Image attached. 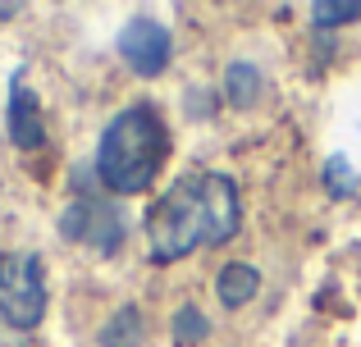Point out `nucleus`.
I'll list each match as a JSON object with an SVG mask.
<instances>
[{
  "instance_id": "nucleus-1",
  "label": "nucleus",
  "mask_w": 361,
  "mask_h": 347,
  "mask_svg": "<svg viewBox=\"0 0 361 347\" xmlns=\"http://www.w3.org/2000/svg\"><path fill=\"white\" fill-rule=\"evenodd\" d=\"M238 220V187L229 174H183L147 210V256L156 265H174L197 247L229 242Z\"/></svg>"
},
{
  "instance_id": "nucleus-2",
  "label": "nucleus",
  "mask_w": 361,
  "mask_h": 347,
  "mask_svg": "<svg viewBox=\"0 0 361 347\" xmlns=\"http://www.w3.org/2000/svg\"><path fill=\"white\" fill-rule=\"evenodd\" d=\"M169 156V133L151 106H128L106 124L97 146V178L115 196H137L156 183Z\"/></svg>"
},
{
  "instance_id": "nucleus-3",
  "label": "nucleus",
  "mask_w": 361,
  "mask_h": 347,
  "mask_svg": "<svg viewBox=\"0 0 361 347\" xmlns=\"http://www.w3.org/2000/svg\"><path fill=\"white\" fill-rule=\"evenodd\" d=\"M46 315V265L37 251L0 256V320L14 334L37 329Z\"/></svg>"
},
{
  "instance_id": "nucleus-4",
  "label": "nucleus",
  "mask_w": 361,
  "mask_h": 347,
  "mask_svg": "<svg viewBox=\"0 0 361 347\" xmlns=\"http://www.w3.org/2000/svg\"><path fill=\"white\" fill-rule=\"evenodd\" d=\"M60 238L64 242H92L97 251H115L123 242V220H119L115 206L78 196V201H69L64 215H60Z\"/></svg>"
},
{
  "instance_id": "nucleus-5",
  "label": "nucleus",
  "mask_w": 361,
  "mask_h": 347,
  "mask_svg": "<svg viewBox=\"0 0 361 347\" xmlns=\"http://www.w3.org/2000/svg\"><path fill=\"white\" fill-rule=\"evenodd\" d=\"M119 55L128 60V69L137 78H160L169 69V55H174V37L156 18H133L119 32Z\"/></svg>"
},
{
  "instance_id": "nucleus-6",
  "label": "nucleus",
  "mask_w": 361,
  "mask_h": 347,
  "mask_svg": "<svg viewBox=\"0 0 361 347\" xmlns=\"http://www.w3.org/2000/svg\"><path fill=\"white\" fill-rule=\"evenodd\" d=\"M9 142L18 146V151H37V146L46 142V124H42V110H37V96L23 87V82H14V92H9Z\"/></svg>"
},
{
  "instance_id": "nucleus-7",
  "label": "nucleus",
  "mask_w": 361,
  "mask_h": 347,
  "mask_svg": "<svg viewBox=\"0 0 361 347\" xmlns=\"http://www.w3.org/2000/svg\"><path fill=\"white\" fill-rule=\"evenodd\" d=\"M256 293H261V270L247 265V260H229V265L215 275V297H220V306H229V311L247 306Z\"/></svg>"
},
{
  "instance_id": "nucleus-8",
  "label": "nucleus",
  "mask_w": 361,
  "mask_h": 347,
  "mask_svg": "<svg viewBox=\"0 0 361 347\" xmlns=\"http://www.w3.org/2000/svg\"><path fill=\"white\" fill-rule=\"evenodd\" d=\"M142 339H147V320H142V311L133 302L119 306V311L101 324V347H142Z\"/></svg>"
},
{
  "instance_id": "nucleus-9",
  "label": "nucleus",
  "mask_w": 361,
  "mask_h": 347,
  "mask_svg": "<svg viewBox=\"0 0 361 347\" xmlns=\"http://www.w3.org/2000/svg\"><path fill=\"white\" fill-rule=\"evenodd\" d=\"M224 96H229V106H256V96H261V73H256V64L247 60H233L229 69H224Z\"/></svg>"
},
{
  "instance_id": "nucleus-10",
  "label": "nucleus",
  "mask_w": 361,
  "mask_h": 347,
  "mask_svg": "<svg viewBox=\"0 0 361 347\" xmlns=\"http://www.w3.org/2000/svg\"><path fill=\"white\" fill-rule=\"evenodd\" d=\"M169 334H174L178 347H197V343H206V334H211V320H206L197 306H178V311H174V324H169Z\"/></svg>"
},
{
  "instance_id": "nucleus-11",
  "label": "nucleus",
  "mask_w": 361,
  "mask_h": 347,
  "mask_svg": "<svg viewBox=\"0 0 361 347\" xmlns=\"http://www.w3.org/2000/svg\"><path fill=\"white\" fill-rule=\"evenodd\" d=\"M311 18H316L320 27L353 23V18H361V0H316V5H311Z\"/></svg>"
},
{
  "instance_id": "nucleus-12",
  "label": "nucleus",
  "mask_w": 361,
  "mask_h": 347,
  "mask_svg": "<svg viewBox=\"0 0 361 347\" xmlns=\"http://www.w3.org/2000/svg\"><path fill=\"white\" fill-rule=\"evenodd\" d=\"M325 187H329V196H353V192H357V174L348 170V156H329V165H325Z\"/></svg>"
},
{
  "instance_id": "nucleus-13",
  "label": "nucleus",
  "mask_w": 361,
  "mask_h": 347,
  "mask_svg": "<svg viewBox=\"0 0 361 347\" xmlns=\"http://www.w3.org/2000/svg\"><path fill=\"white\" fill-rule=\"evenodd\" d=\"M0 347H27L23 339H9V334H0Z\"/></svg>"
},
{
  "instance_id": "nucleus-14",
  "label": "nucleus",
  "mask_w": 361,
  "mask_h": 347,
  "mask_svg": "<svg viewBox=\"0 0 361 347\" xmlns=\"http://www.w3.org/2000/svg\"><path fill=\"white\" fill-rule=\"evenodd\" d=\"M18 14V5H0V18H14Z\"/></svg>"
}]
</instances>
